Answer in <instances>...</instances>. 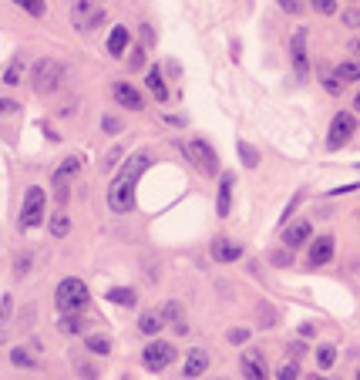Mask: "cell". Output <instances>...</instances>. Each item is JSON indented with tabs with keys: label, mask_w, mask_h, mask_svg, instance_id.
Here are the masks:
<instances>
[{
	"label": "cell",
	"mask_w": 360,
	"mask_h": 380,
	"mask_svg": "<svg viewBox=\"0 0 360 380\" xmlns=\"http://www.w3.org/2000/svg\"><path fill=\"white\" fill-rule=\"evenodd\" d=\"M149 165H152V155L149 152L128 155L118 165V175L108 186V205H112V212H131L135 209V186H138V179H142V172Z\"/></svg>",
	"instance_id": "1"
},
{
	"label": "cell",
	"mask_w": 360,
	"mask_h": 380,
	"mask_svg": "<svg viewBox=\"0 0 360 380\" xmlns=\"http://www.w3.org/2000/svg\"><path fill=\"white\" fill-rule=\"evenodd\" d=\"M64 64L61 61H54V58H40L38 64H34V71H31V84H34V91L38 94H54L61 84H64Z\"/></svg>",
	"instance_id": "2"
},
{
	"label": "cell",
	"mask_w": 360,
	"mask_h": 380,
	"mask_svg": "<svg viewBox=\"0 0 360 380\" xmlns=\"http://www.w3.org/2000/svg\"><path fill=\"white\" fill-rule=\"evenodd\" d=\"M54 303L61 313H81L84 306H88V286L75 279V276H68V279H61L57 283V293H54Z\"/></svg>",
	"instance_id": "3"
},
{
	"label": "cell",
	"mask_w": 360,
	"mask_h": 380,
	"mask_svg": "<svg viewBox=\"0 0 360 380\" xmlns=\"http://www.w3.org/2000/svg\"><path fill=\"white\" fill-rule=\"evenodd\" d=\"M71 24H75L78 34H91L94 27L105 24V7L94 3V0H75V7H71Z\"/></svg>",
	"instance_id": "4"
},
{
	"label": "cell",
	"mask_w": 360,
	"mask_h": 380,
	"mask_svg": "<svg viewBox=\"0 0 360 380\" xmlns=\"http://www.w3.org/2000/svg\"><path fill=\"white\" fill-rule=\"evenodd\" d=\"M44 205H47V192L40 186H31L24 192V205H21V226L24 229H38L44 223Z\"/></svg>",
	"instance_id": "5"
},
{
	"label": "cell",
	"mask_w": 360,
	"mask_h": 380,
	"mask_svg": "<svg viewBox=\"0 0 360 380\" xmlns=\"http://www.w3.org/2000/svg\"><path fill=\"white\" fill-rule=\"evenodd\" d=\"M185 155H189V162L199 168L202 175H219V155L212 152V145H209V142L192 138V142L185 145Z\"/></svg>",
	"instance_id": "6"
},
{
	"label": "cell",
	"mask_w": 360,
	"mask_h": 380,
	"mask_svg": "<svg viewBox=\"0 0 360 380\" xmlns=\"http://www.w3.org/2000/svg\"><path fill=\"white\" fill-rule=\"evenodd\" d=\"M354 131H357V114H354V112H340L333 121H330L326 149H330V152H333V149H344V145L354 138Z\"/></svg>",
	"instance_id": "7"
},
{
	"label": "cell",
	"mask_w": 360,
	"mask_h": 380,
	"mask_svg": "<svg viewBox=\"0 0 360 380\" xmlns=\"http://www.w3.org/2000/svg\"><path fill=\"white\" fill-rule=\"evenodd\" d=\"M172 360H175V346L165 340H152L145 346V353H142V367L145 370H165Z\"/></svg>",
	"instance_id": "8"
},
{
	"label": "cell",
	"mask_w": 360,
	"mask_h": 380,
	"mask_svg": "<svg viewBox=\"0 0 360 380\" xmlns=\"http://www.w3.org/2000/svg\"><path fill=\"white\" fill-rule=\"evenodd\" d=\"M78 172H81V158H78V155L64 158V162H61V168L54 172V195H57V202H61V205L68 202V182H71Z\"/></svg>",
	"instance_id": "9"
},
{
	"label": "cell",
	"mask_w": 360,
	"mask_h": 380,
	"mask_svg": "<svg viewBox=\"0 0 360 380\" xmlns=\"http://www.w3.org/2000/svg\"><path fill=\"white\" fill-rule=\"evenodd\" d=\"M240 370L246 380H266L270 370H266V357L259 350H242L240 353Z\"/></svg>",
	"instance_id": "10"
},
{
	"label": "cell",
	"mask_w": 360,
	"mask_h": 380,
	"mask_svg": "<svg viewBox=\"0 0 360 380\" xmlns=\"http://www.w3.org/2000/svg\"><path fill=\"white\" fill-rule=\"evenodd\" d=\"M307 242H313V223H310V219H300V223L283 229V246L300 249V246H307Z\"/></svg>",
	"instance_id": "11"
},
{
	"label": "cell",
	"mask_w": 360,
	"mask_h": 380,
	"mask_svg": "<svg viewBox=\"0 0 360 380\" xmlns=\"http://www.w3.org/2000/svg\"><path fill=\"white\" fill-rule=\"evenodd\" d=\"M333 236H317L313 242H310V249H307V263L317 269V266H326L330 259H333Z\"/></svg>",
	"instance_id": "12"
},
{
	"label": "cell",
	"mask_w": 360,
	"mask_h": 380,
	"mask_svg": "<svg viewBox=\"0 0 360 380\" xmlns=\"http://www.w3.org/2000/svg\"><path fill=\"white\" fill-rule=\"evenodd\" d=\"M112 94H115V101H118L121 108H128V112H142L145 108V98L135 91V84H128V81H118L115 88H112Z\"/></svg>",
	"instance_id": "13"
},
{
	"label": "cell",
	"mask_w": 360,
	"mask_h": 380,
	"mask_svg": "<svg viewBox=\"0 0 360 380\" xmlns=\"http://www.w3.org/2000/svg\"><path fill=\"white\" fill-rule=\"evenodd\" d=\"M212 259L216 263H236L242 256V246L240 242H233V239H212Z\"/></svg>",
	"instance_id": "14"
},
{
	"label": "cell",
	"mask_w": 360,
	"mask_h": 380,
	"mask_svg": "<svg viewBox=\"0 0 360 380\" xmlns=\"http://www.w3.org/2000/svg\"><path fill=\"white\" fill-rule=\"evenodd\" d=\"M162 320H165V323H168V327H172L179 337H185V333L192 330V327H189V320H185V313H182V306L175 303V300H168V303H165V309H162Z\"/></svg>",
	"instance_id": "15"
},
{
	"label": "cell",
	"mask_w": 360,
	"mask_h": 380,
	"mask_svg": "<svg viewBox=\"0 0 360 380\" xmlns=\"http://www.w3.org/2000/svg\"><path fill=\"white\" fill-rule=\"evenodd\" d=\"M290 51H293V68H296V75H307V27H300L293 40H290Z\"/></svg>",
	"instance_id": "16"
},
{
	"label": "cell",
	"mask_w": 360,
	"mask_h": 380,
	"mask_svg": "<svg viewBox=\"0 0 360 380\" xmlns=\"http://www.w3.org/2000/svg\"><path fill=\"white\" fill-rule=\"evenodd\" d=\"M182 370H185V377H189V380L202 377V374L209 370V353L199 350V346H196V350H189V353H185V367H182Z\"/></svg>",
	"instance_id": "17"
},
{
	"label": "cell",
	"mask_w": 360,
	"mask_h": 380,
	"mask_svg": "<svg viewBox=\"0 0 360 380\" xmlns=\"http://www.w3.org/2000/svg\"><path fill=\"white\" fill-rule=\"evenodd\" d=\"M229 209H233V175H222V182H219V199H216L219 219H226Z\"/></svg>",
	"instance_id": "18"
},
{
	"label": "cell",
	"mask_w": 360,
	"mask_h": 380,
	"mask_svg": "<svg viewBox=\"0 0 360 380\" xmlns=\"http://www.w3.org/2000/svg\"><path fill=\"white\" fill-rule=\"evenodd\" d=\"M125 47H128V27H121L118 24V27L108 34V54H112V58H121Z\"/></svg>",
	"instance_id": "19"
},
{
	"label": "cell",
	"mask_w": 360,
	"mask_h": 380,
	"mask_svg": "<svg viewBox=\"0 0 360 380\" xmlns=\"http://www.w3.org/2000/svg\"><path fill=\"white\" fill-rule=\"evenodd\" d=\"M47 229H51V236L54 239H64L68 232H71V219H68V212L61 209V212H54L51 216V223H47Z\"/></svg>",
	"instance_id": "20"
},
{
	"label": "cell",
	"mask_w": 360,
	"mask_h": 380,
	"mask_svg": "<svg viewBox=\"0 0 360 380\" xmlns=\"http://www.w3.org/2000/svg\"><path fill=\"white\" fill-rule=\"evenodd\" d=\"M149 91L155 94V101H168V88H165V81H162V71L159 68H149Z\"/></svg>",
	"instance_id": "21"
},
{
	"label": "cell",
	"mask_w": 360,
	"mask_h": 380,
	"mask_svg": "<svg viewBox=\"0 0 360 380\" xmlns=\"http://www.w3.org/2000/svg\"><path fill=\"white\" fill-rule=\"evenodd\" d=\"M57 330H61V333H68V337H75V333H81V330H84V320H81L78 313H61Z\"/></svg>",
	"instance_id": "22"
},
{
	"label": "cell",
	"mask_w": 360,
	"mask_h": 380,
	"mask_svg": "<svg viewBox=\"0 0 360 380\" xmlns=\"http://www.w3.org/2000/svg\"><path fill=\"white\" fill-rule=\"evenodd\" d=\"M256 313H259V330H273V327L280 323V313H277L270 303H259Z\"/></svg>",
	"instance_id": "23"
},
{
	"label": "cell",
	"mask_w": 360,
	"mask_h": 380,
	"mask_svg": "<svg viewBox=\"0 0 360 380\" xmlns=\"http://www.w3.org/2000/svg\"><path fill=\"white\" fill-rule=\"evenodd\" d=\"M337 81H360V61H344L333 68Z\"/></svg>",
	"instance_id": "24"
},
{
	"label": "cell",
	"mask_w": 360,
	"mask_h": 380,
	"mask_svg": "<svg viewBox=\"0 0 360 380\" xmlns=\"http://www.w3.org/2000/svg\"><path fill=\"white\" fill-rule=\"evenodd\" d=\"M10 364H14V367H24V370H31V367H38V357H31L24 346H14V350H10Z\"/></svg>",
	"instance_id": "25"
},
{
	"label": "cell",
	"mask_w": 360,
	"mask_h": 380,
	"mask_svg": "<svg viewBox=\"0 0 360 380\" xmlns=\"http://www.w3.org/2000/svg\"><path fill=\"white\" fill-rule=\"evenodd\" d=\"M108 300L115 306H135V290H128V286H115V290H108Z\"/></svg>",
	"instance_id": "26"
},
{
	"label": "cell",
	"mask_w": 360,
	"mask_h": 380,
	"mask_svg": "<svg viewBox=\"0 0 360 380\" xmlns=\"http://www.w3.org/2000/svg\"><path fill=\"white\" fill-rule=\"evenodd\" d=\"M138 330H142V333H149V337H155V333L162 330V316H159V313H142Z\"/></svg>",
	"instance_id": "27"
},
{
	"label": "cell",
	"mask_w": 360,
	"mask_h": 380,
	"mask_svg": "<svg viewBox=\"0 0 360 380\" xmlns=\"http://www.w3.org/2000/svg\"><path fill=\"white\" fill-rule=\"evenodd\" d=\"M21 75H24V54H17V58L10 61V68L3 71V81H7V84H21Z\"/></svg>",
	"instance_id": "28"
},
{
	"label": "cell",
	"mask_w": 360,
	"mask_h": 380,
	"mask_svg": "<svg viewBox=\"0 0 360 380\" xmlns=\"http://www.w3.org/2000/svg\"><path fill=\"white\" fill-rule=\"evenodd\" d=\"M84 346H88L91 353H101V357H105V353H112V340H108V337H88Z\"/></svg>",
	"instance_id": "29"
},
{
	"label": "cell",
	"mask_w": 360,
	"mask_h": 380,
	"mask_svg": "<svg viewBox=\"0 0 360 380\" xmlns=\"http://www.w3.org/2000/svg\"><path fill=\"white\" fill-rule=\"evenodd\" d=\"M240 158H242V165H246V168H256V165H259V152H256V149H249L246 142H240Z\"/></svg>",
	"instance_id": "30"
},
{
	"label": "cell",
	"mask_w": 360,
	"mask_h": 380,
	"mask_svg": "<svg viewBox=\"0 0 360 380\" xmlns=\"http://www.w3.org/2000/svg\"><path fill=\"white\" fill-rule=\"evenodd\" d=\"M333 360H337V350H333V346H320V350H317V364H320L323 370H330Z\"/></svg>",
	"instance_id": "31"
},
{
	"label": "cell",
	"mask_w": 360,
	"mask_h": 380,
	"mask_svg": "<svg viewBox=\"0 0 360 380\" xmlns=\"http://www.w3.org/2000/svg\"><path fill=\"white\" fill-rule=\"evenodd\" d=\"M14 3H17L21 10H27L31 17H40V14H44V0H14Z\"/></svg>",
	"instance_id": "32"
},
{
	"label": "cell",
	"mask_w": 360,
	"mask_h": 380,
	"mask_svg": "<svg viewBox=\"0 0 360 380\" xmlns=\"http://www.w3.org/2000/svg\"><path fill=\"white\" fill-rule=\"evenodd\" d=\"M310 7H313L317 14H323V17H330V14L337 10V0H310Z\"/></svg>",
	"instance_id": "33"
},
{
	"label": "cell",
	"mask_w": 360,
	"mask_h": 380,
	"mask_svg": "<svg viewBox=\"0 0 360 380\" xmlns=\"http://www.w3.org/2000/svg\"><path fill=\"white\" fill-rule=\"evenodd\" d=\"M280 380H300V367H296V360L283 364V367H280Z\"/></svg>",
	"instance_id": "34"
},
{
	"label": "cell",
	"mask_w": 360,
	"mask_h": 380,
	"mask_svg": "<svg viewBox=\"0 0 360 380\" xmlns=\"http://www.w3.org/2000/svg\"><path fill=\"white\" fill-rule=\"evenodd\" d=\"M323 88H326L330 94H340V91H344V81H337V75H323Z\"/></svg>",
	"instance_id": "35"
},
{
	"label": "cell",
	"mask_w": 360,
	"mask_h": 380,
	"mask_svg": "<svg viewBox=\"0 0 360 380\" xmlns=\"http://www.w3.org/2000/svg\"><path fill=\"white\" fill-rule=\"evenodd\" d=\"M283 14H290V17H296V14H303V3L300 0H280Z\"/></svg>",
	"instance_id": "36"
},
{
	"label": "cell",
	"mask_w": 360,
	"mask_h": 380,
	"mask_svg": "<svg viewBox=\"0 0 360 380\" xmlns=\"http://www.w3.org/2000/svg\"><path fill=\"white\" fill-rule=\"evenodd\" d=\"M101 128H105L108 135H118V131H121V121H118V118H112V114H105V118H101Z\"/></svg>",
	"instance_id": "37"
},
{
	"label": "cell",
	"mask_w": 360,
	"mask_h": 380,
	"mask_svg": "<svg viewBox=\"0 0 360 380\" xmlns=\"http://www.w3.org/2000/svg\"><path fill=\"white\" fill-rule=\"evenodd\" d=\"M270 259H273V263H277V266H290V263H293V256H290V249H277V253H270Z\"/></svg>",
	"instance_id": "38"
},
{
	"label": "cell",
	"mask_w": 360,
	"mask_h": 380,
	"mask_svg": "<svg viewBox=\"0 0 360 380\" xmlns=\"http://www.w3.org/2000/svg\"><path fill=\"white\" fill-rule=\"evenodd\" d=\"M142 58H145V47H135V51H131V61H128V68H131V71H138V68L145 64Z\"/></svg>",
	"instance_id": "39"
},
{
	"label": "cell",
	"mask_w": 360,
	"mask_h": 380,
	"mask_svg": "<svg viewBox=\"0 0 360 380\" xmlns=\"http://www.w3.org/2000/svg\"><path fill=\"white\" fill-rule=\"evenodd\" d=\"M229 340H233V343H246V340H249V330H246V327H240V330H229Z\"/></svg>",
	"instance_id": "40"
},
{
	"label": "cell",
	"mask_w": 360,
	"mask_h": 380,
	"mask_svg": "<svg viewBox=\"0 0 360 380\" xmlns=\"http://www.w3.org/2000/svg\"><path fill=\"white\" fill-rule=\"evenodd\" d=\"M118 158H121V149H118V145H115L112 152L105 155V168H115V162H118Z\"/></svg>",
	"instance_id": "41"
},
{
	"label": "cell",
	"mask_w": 360,
	"mask_h": 380,
	"mask_svg": "<svg viewBox=\"0 0 360 380\" xmlns=\"http://www.w3.org/2000/svg\"><path fill=\"white\" fill-rule=\"evenodd\" d=\"M296 205H300V195H293V199H290V205H286V212H283V226H286V219H290V212H293V209H296Z\"/></svg>",
	"instance_id": "42"
},
{
	"label": "cell",
	"mask_w": 360,
	"mask_h": 380,
	"mask_svg": "<svg viewBox=\"0 0 360 380\" xmlns=\"http://www.w3.org/2000/svg\"><path fill=\"white\" fill-rule=\"evenodd\" d=\"M313 333H317V327H313V323H303V327H300V337H307V340H310Z\"/></svg>",
	"instance_id": "43"
},
{
	"label": "cell",
	"mask_w": 360,
	"mask_h": 380,
	"mask_svg": "<svg viewBox=\"0 0 360 380\" xmlns=\"http://www.w3.org/2000/svg\"><path fill=\"white\" fill-rule=\"evenodd\" d=\"M7 112H17V105H14V101H3V98H0V114H7Z\"/></svg>",
	"instance_id": "44"
},
{
	"label": "cell",
	"mask_w": 360,
	"mask_h": 380,
	"mask_svg": "<svg viewBox=\"0 0 360 380\" xmlns=\"http://www.w3.org/2000/svg\"><path fill=\"white\" fill-rule=\"evenodd\" d=\"M347 24H354V27H357V24H360V10H347Z\"/></svg>",
	"instance_id": "45"
},
{
	"label": "cell",
	"mask_w": 360,
	"mask_h": 380,
	"mask_svg": "<svg viewBox=\"0 0 360 380\" xmlns=\"http://www.w3.org/2000/svg\"><path fill=\"white\" fill-rule=\"evenodd\" d=\"M350 51H354V54H360V38L350 40Z\"/></svg>",
	"instance_id": "46"
},
{
	"label": "cell",
	"mask_w": 360,
	"mask_h": 380,
	"mask_svg": "<svg viewBox=\"0 0 360 380\" xmlns=\"http://www.w3.org/2000/svg\"><path fill=\"white\" fill-rule=\"evenodd\" d=\"M354 108H357V112H360V91H357V98H354Z\"/></svg>",
	"instance_id": "47"
},
{
	"label": "cell",
	"mask_w": 360,
	"mask_h": 380,
	"mask_svg": "<svg viewBox=\"0 0 360 380\" xmlns=\"http://www.w3.org/2000/svg\"><path fill=\"white\" fill-rule=\"evenodd\" d=\"M307 380H326V377H320V374H310V377H307Z\"/></svg>",
	"instance_id": "48"
},
{
	"label": "cell",
	"mask_w": 360,
	"mask_h": 380,
	"mask_svg": "<svg viewBox=\"0 0 360 380\" xmlns=\"http://www.w3.org/2000/svg\"><path fill=\"white\" fill-rule=\"evenodd\" d=\"M357 380H360V370H357Z\"/></svg>",
	"instance_id": "49"
}]
</instances>
